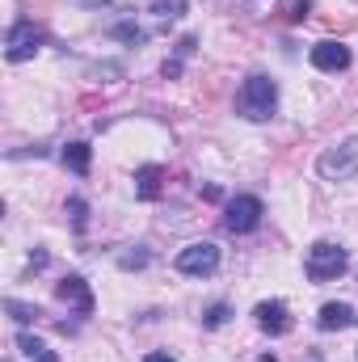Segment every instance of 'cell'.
<instances>
[{
	"label": "cell",
	"mask_w": 358,
	"mask_h": 362,
	"mask_svg": "<svg viewBox=\"0 0 358 362\" xmlns=\"http://www.w3.org/2000/svg\"><path fill=\"white\" fill-rule=\"evenodd\" d=\"M278 110V85L270 76H249L241 89H236V114L249 118V122H266Z\"/></svg>",
	"instance_id": "6da1fadb"
},
{
	"label": "cell",
	"mask_w": 358,
	"mask_h": 362,
	"mask_svg": "<svg viewBox=\"0 0 358 362\" xmlns=\"http://www.w3.org/2000/svg\"><path fill=\"white\" fill-rule=\"evenodd\" d=\"M350 266V253L342 249V245H333V240H316L312 249H308V262H304V274L312 278V282H333V278H342Z\"/></svg>",
	"instance_id": "7a4b0ae2"
},
{
	"label": "cell",
	"mask_w": 358,
	"mask_h": 362,
	"mask_svg": "<svg viewBox=\"0 0 358 362\" xmlns=\"http://www.w3.org/2000/svg\"><path fill=\"white\" fill-rule=\"evenodd\" d=\"M316 169H321V177H325V181H350V177H358V135L342 139V144H333V148H325Z\"/></svg>",
	"instance_id": "3957f363"
},
{
	"label": "cell",
	"mask_w": 358,
	"mask_h": 362,
	"mask_svg": "<svg viewBox=\"0 0 358 362\" xmlns=\"http://www.w3.org/2000/svg\"><path fill=\"white\" fill-rule=\"evenodd\" d=\"M262 215H266V206H262L258 194H236V198L224 206V228H228L232 236H249V232L262 228Z\"/></svg>",
	"instance_id": "277c9868"
},
{
	"label": "cell",
	"mask_w": 358,
	"mask_h": 362,
	"mask_svg": "<svg viewBox=\"0 0 358 362\" xmlns=\"http://www.w3.org/2000/svg\"><path fill=\"white\" fill-rule=\"evenodd\" d=\"M38 47H42V30H38L34 21L21 17V21L8 25V34H4V59H8V64H25V59H34Z\"/></svg>",
	"instance_id": "5b68a950"
},
{
	"label": "cell",
	"mask_w": 358,
	"mask_h": 362,
	"mask_svg": "<svg viewBox=\"0 0 358 362\" xmlns=\"http://www.w3.org/2000/svg\"><path fill=\"white\" fill-rule=\"evenodd\" d=\"M173 266H178V274H190V278H211L219 270V249L211 240H194V245H185L178 253Z\"/></svg>",
	"instance_id": "8992f818"
},
{
	"label": "cell",
	"mask_w": 358,
	"mask_h": 362,
	"mask_svg": "<svg viewBox=\"0 0 358 362\" xmlns=\"http://www.w3.org/2000/svg\"><path fill=\"white\" fill-rule=\"evenodd\" d=\"M253 320H258V329H262V333H270V337H287V333L295 329L291 308H287L282 299H262V303L253 308Z\"/></svg>",
	"instance_id": "52a82bcc"
},
{
	"label": "cell",
	"mask_w": 358,
	"mask_h": 362,
	"mask_svg": "<svg viewBox=\"0 0 358 362\" xmlns=\"http://www.w3.org/2000/svg\"><path fill=\"white\" fill-rule=\"evenodd\" d=\"M55 295H59L68 308H76V316H93V308H97V299H93V286L81 278V274H68V278H59Z\"/></svg>",
	"instance_id": "ba28073f"
},
{
	"label": "cell",
	"mask_w": 358,
	"mask_h": 362,
	"mask_svg": "<svg viewBox=\"0 0 358 362\" xmlns=\"http://www.w3.org/2000/svg\"><path fill=\"white\" fill-rule=\"evenodd\" d=\"M308 59H312L316 72H346V68H350V47L325 38V42H316V47L308 51Z\"/></svg>",
	"instance_id": "9c48e42d"
},
{
	"label": "cell",
	"mask_w": 358,
	"mask_h": 362,
	"mask_svg": "<svg viewBox=\"0 0 358 362\" xmlns=\"http://www.w3.org/2000/svg\"><path fill=\"white\" fill-rule=\"evenodd\" d=\"M354 316H358L354 308L337 299V303H325V308H321V316H316V329H321V333H342L346 325H354Z\"/></svg>",
	"instance_id": "30bf717a"
},
{
	"label": "cell",
	"mask_w": 358,
	"mask_h": 362,
	"mask_svg": "<svg viewBox=\"0 0 358 362\" xmlns=\"http://www.w3.org/2000/svg\"><path fill=\"white\" fill-rule=\"evenodd\" d=\"M161 194H165V169H161V165H144V169L135 173V198L156 202Z\"/></svg>",
	"instance_id": "8fae6325"
},
{
	"label": "cell",
	"mask_w": 358,
	"mask_h": 362,
	"mask_svg": "<svg viewBox=\"0 0 358 362\" xmlns=\"http://www.w3.org/2000/svg\"><path fill=\"white\" fill-rule=\"evenodd\" d=\"M64 165H68L76 177H85V173H89V165H93V148H89V144H81V139H76V144H68V148H64Z\"/></svg>",
	"instance_id": "7c38bea8"
},
{
	"label": "cell",
	"mask_w": 358,
	"mask_h": 362,
	"mask_svg": "<svg viewBox=\"0 0 358 362\" xmlns=\"http://www.w3.org/2000/svg\"><path fill=\"white\" fill-rule=\"evenodd\" d=\"M17 350H21L30 362H59L47 341H38V337H30V333H17Z\"/></svg>",
	"instance_id": "4fadbf2b"
},
{
	"label": "cell",
	"mask_w": 358,
	"mask_h": 362,
	"mask_svg": "<svg viewBox=\"0 0 358 362\" xmlns=\"http://www.w3.org/2000/svg\"><path fill=\"white\" fill-rule=\"evenodd\" d=\"M105 34H110V38H118V42H127V47H144V42H148V34H144L135 21H114Z\"/></svg>",
	"instance_id": "5bb4252c"
},
{
	"label": "cell",
	"mask_w": 358,
	"mask_h": 362,
	"mask_svg": "<svg viewBox=\"0 0 358 362\" xmlns=\"http://www.w3.org/2000/svg\"><path fill=\"white\" fill-rule=\"evenodd\" d=\"M148 262H152L148 249H127V253H118V270H144Z\"/></svg>",
	"instance_id": "9a60e30c"
},
{
	"label": "cell",
	"mask_w": 358,
	"mask_h": 362,
	"mask_svg": "<svg viewBox=\"0 0 358 362\" xmlns=\"http://www.w3.org/2000/svg\"><path fill=\"white\" fill-rule=\"evenodd\" d=\"M4 312H8L17 325H30V320H38V308H30V303H21V299H4Z\"/></svg>",
	"instance_id": "2e32d148"
},
{
	"label": "cell",
	"mask_w": 358,
	"mask_h": 362,
	"mask_svg": "<svg viewBox=\"0 0 358 362\" xmlns=\"http://www.w3.org/2000/svg\"><path fill=\"white\" fill-rule=\"evenodd\" d=\"M278 13H282L287 21H304V17L312 13V0H278Z\"/></svg>",
	"instance_id": "e0dca14e"
},
{
	"label": "cell",
	"mask_w": 358,
	"mask_h": 362,
	"mask_svg": "<svg viewBox=\"0 0 358 362\" xmlns=\"http://www.w3.org/2000/svg\"><path fill=\"white\" fill-rule=\"evenodd\" d=\"M68 215H72V228L76 232H85V223H89V202L76 194V198H68Z\"/></svg>",
	"instance_id": "ac0fdd59"
},
{
	"label": "cell",
	"mask_w": 358,
	"mask_h": 362,
	"mask_svg": "<svg viewBox=\"0 0 358 362\" xmlns=\"http://www.w3.org/2000/svg\"><path fill=\"white\" fill-rule=\"evenodd\" d=\"M228 316H232V308H228V303H211V308L202 312V325H207V329H224V325H228Z\"/></svg>",
	"instance_id": "d6986e66"
},
{
	"label": "cell",
	"mask_w": 358,
	"mask_h": 362,
	"mask_svg": "<svg viewBox=\"0 0 358 362\" xmlns=\"http://www.w3.org/2000/svg\"><path fill=\"white\" fill-rule=\"evenodd\" d=\"M152 13L156 17H181L185 13V0H161V4H152Z\"/></svg>",
	"instance_id": "ffe728a7"
},
{
	"label": "cell",
	"mask_w": 358,
	"mask_h": 362,
	"mask_svg": "<svg viewBox=\"0 0 358 362\" xmlns=\"http://www.w3.org/2000/svg\"><path fill=\"white\" fill-rule=\"evenodd\" d=\"M161 76H165V81H178V76H181V59H178V55H173V59H165Z\"/></svg>",
	"instance_id": "44dd1931"
},
{
	"label": "cell",
	"mask_w": 358,
	"mask_h": 362,
	"mask_svg": "<svg viewBox=\"0 0 358 362\" xmlns=\"http://www.w3.org/2000/svg\"><path fill=\"white\" fill-rule=\"evenodd\" d=\"M194 55V38L185 34V38H178V59H190Z\"/></svg>",
	"instance_id": "7402d4cb"
},
{
	"label": "cell",
	"mask_w": 358,
	"mask_h": 362,
	"mask_svg": "<svg viewBox=\"0 0 358 362\" xmlns=\"http://www.w3.org/2000/svg\"><path fill=\"white\" fill-rule=\"evenodd\" d=\"M144 362H178V358H173V354H161V350H152Z\"/></svg>",
	"instance_id": "603a6c76"
},
{
	"label": "cell",
	"mask_w": 358,
	"mask_h": 362,
	"mask_svg": "<svg viewBox=\"0 0 358 362\" xmlns=\"http://www.w3.org/2000/svg\"><path fill=\"white\" fill-rule=\"evenodd\" d=\"M85 4H101V8H105V4H110V0H85Z\"/></svg>",
	"instance_id": "cb8c5ba5"
},
{
	"label": "cell",
	"mask_w": 358,
	"mask_h": 362,
	"mask_svg": "<svg viewBox=\"0 0 358 362\" xmlns=\"http://www.w3.org/2000/svg\"><path fill=\"white\" fill-rule=\"evenodd\" d=\"M354 325H358V316H354Z\"/></svg>",
	"instance_id": "d4e9b609"
}]
</instances>
